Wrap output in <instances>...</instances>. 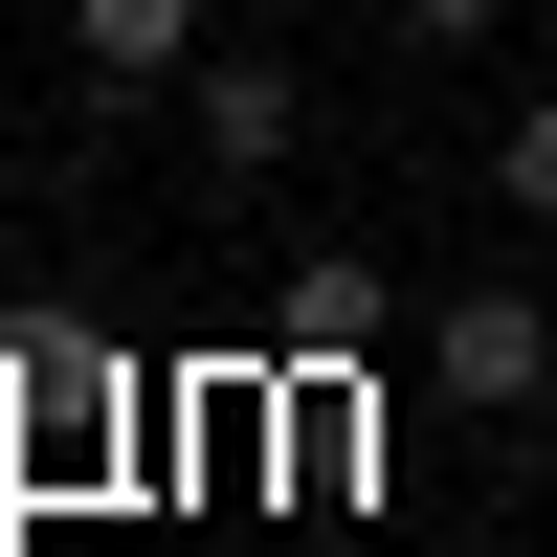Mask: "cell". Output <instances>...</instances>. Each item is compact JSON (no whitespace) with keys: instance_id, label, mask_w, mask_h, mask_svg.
<instances>
[{"instance_id":"obj_4","label":"cell","mask_w":557,"mask_h":557,"mask_svg":"<svg viewBox=\"0 0 557 557\" xmlns=\"http://www.w3.org/2000/svg\"><path fill=\"white\" fill-rule=\"evenodd\" d=\"M380 335H401V268H380V246H312L290 290H268V357H290V380H357Z\"/></svg>"},{"instance_id":"obj_5","label":"cell","mask_w":557,"mask_h":557,"mask_svg":"<svg viewBox=\"0 0 557 557\" xmlns=\"http://www.w3.org/2000/svg\"><path fill=\"white\" fill-rule=\"evenodd\" d=\"M67 67L89 89H178L201 67V0H67Z\"/></svg>"},{"instance_id":"obj_6","label":"cell","mask_w":557,"mask_h":557,"mask_svg":"<svg viewBox=\"0 0 557 557\" xmlns=\"http://www.w3.org/2000/svg\"><path fill=\"white\" fill-rule=\"evenodd\" d=\"M491 201H513V223H557V89H535L513 134H491Z\"/></svg>"},{"instance_id":"obj_1","label":"cell","mask_w":557,"mask_h":557,"mask_svg":"<svg viewBox=\"0 0 557 557\" xmlns=\"http://www.w3.org/2000/svg\"><path fill=\"white\" fill-rule=\"evenodd\" d=\"M0 424H23L45 469H89V446L134 424V357L89 335V312H0Z\"/></svg>"},{"instance_id":"obj_3","label":"cell","mask_w":557,"mask_h":557,"mask_svg":"<svg viewBox=\"0 0 557 557\" xmlns=\"http://www.w3.org/2000/svg\"><path fill=\"white\" fill-rule=\"evenodd\" d=\"M178 134H201V178H290L312 157V67L290 45H201L178 67Z\"/></svg>"},{"instance_id":"obj_7","label":"cell","mask_w":557,"mask_h":557,"mask_svg":"<svg viewBox=\"0 0 557 557\" xmlns=\"http://www.w3.org/2000/svg\"><path fill=\"white\" fill-rule=\"evenodd\" d=\"M401 23H446V45H491V23H513V0H401Z\"/></svg>"},{"instance_id":"obj_2","label":"cell","mask_w":557,"mask_h":557,"mask_svg":"<svg viewBox=\"0 0 557 557\" xmlns=\"http://www.w3.org/2000/svg\"><path fill=\"white\" fill-rule=\"evenodd\" d=\"M424 401H446V424H535V401H557V312L535 290H446L424 312Z\"/></svg>"}]
</instances>
